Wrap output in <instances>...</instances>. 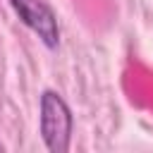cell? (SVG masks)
Returning <instances> with one entry per match:
<instances>
[{
	"mask_svg": "<svg viewBox=\"0 0 153 153\" xmlns=\"http://www.w3.org/2000/svg\"><path fill=\"white\" fill-rule=\"evenodd\" d=\"M41 136L50 153H67L72 139V112L57 91L41 93Z\"/></svg>",
	"mask_w": 153,
	"mask_h": 153,
	"instance_id": "obj_1",
	"label": "cell"
},
{
	"mask_svg": "<svg viewBox=\"0 0 153 153\" xmlns=\"http://www.w3.org/2000/svg\"><path fill=\"white\" fill-rule=\"evenodd\" d=\"M0 151H5V146H2V141H0Z\"/></svg>",
	"mask_w": 153,
	"mask_h": 153,
	"instance_id": "obj_3",
	"label": "cell"
},
{
	"mask_svg": "<svg viewBox=\"0 0 153 153\" xmlns=\"http://www.w3.org/2000/svg\"><path fill=\"white\" fill-rule=\"evenodd\" d=\"M17 17L43 41L45 48H57L60 45V26L53 14V10L43 0H7Z\"/></svg>",
	"mask_w": 153,
	"mask_h": 153,
	"instance_id": "obj_2",
	"label": "cell"
}]
</instances>
